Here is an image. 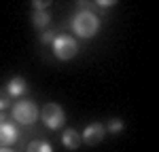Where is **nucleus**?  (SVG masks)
<instances>
[{"mask_svg": "<svg viewBox=\"0 0 159 152\" xmlns=\"http://www.w3.org/2000/svg\"><path fill=\"white\" fill-rule=\"evenodd\" d=\"M70 25H72V30H74V34H76V36L91 38V36H96V34H98L100 19H98V15H96V13H91V11H79V13H74Z\"/></svg>", "mask_w": 159, "mask_h": 152, "instance_id": "f257e3e1", "label": "nucleus"}, {"mask_svg": "<svg viewBox=\"0 0 159 152\" xmlns=\"http://www.w3.org/2000/svg\"><path fill=\"white\" fill-rule=\"evenodd\" d=\"M13 118L21 125H34L38 118V106L32 99H21L13 106Z\"/></svg>", "mask_w": 159, "mask_h": 152, "instance_id": "f03ea898", "label": "nucleus"}, {"mask_svg": "<svg viewBox=\"0 0 159 152\" xmlns=\"http://www.w3.org/2000/svg\"><path fill=\"white\" fill-rule=\"evenodd\" d=\"M53 44V55L61 59V61H70L74 55L79 53V44H76V40L72 36H66V34H61V36H55V40L51 42Z\"/></svg>", "mask_w": 159, "mask_h": 152, "instance_id": "7ed1b4c3", "label": "nucleus"}, {"mask_svg": "<svg viewBox=\"0 0 159 152\" xmlns=\"http://www.w3.org/2000/svg\"><path fill=\"white\" fill-rule=\"evenodd\" d=\"M40 118H43L45 127H49V129H61L66 123V114L60 103H47L40 110Z\"/></svg>", "mask_w": 159, "mask_h": 152, "instance_id": "20e7f679", "label": "nucleus"}, {"mask_svg": "<svg viewBox=\"0 0 159 152\" xmlns=\"http://www.w3.org/2000/svg\"><path fill=\"white\" fill-rule=\"evenodd\" d=\"M104 135H106V127L102 125V123H91L83 131V141H85L87 146H98L100 141L104 139Z\"/></svg>", "mask_w": 159, "mask_h": 152, "instance_id": "39448f33", "label": "nucleus"}, {"mask_svg": "<svg viewBox=\"0 0 159 152\" xmlns=\"http://www.w3.org/2000/svg\"><path fill=\"white\" fill-rule=\"evenodd\" d=\"M19 139V131L13 123H2L0 125V148H9Z\"/></svg>", "mask_w": 159, "mask_h": 152, "instance_id": "423d86ee", "label": "nucleus"}, {"mask_svg": "<svg viewBox=\"0 0 159 152\" xmlns=\"http://www.w3.org/2000/svg\"><path fill=\"white\" fill-rule=\"evenodd\" d=\"M25 89H28V85H25V80L21 78V76H13L11 80L7 82V95L9 97H21L25 93Z\"/></svg>", "mask_w": 159, "mask_h": 152, "instance_id": "0eeeda50", "label": "nucleus"}, {"mask_svg": "<svg viewBox=\"0 0 159 152\" xmlns=\"http://www.w3.org/2000/svg\"><path fill=\"white\" fill-rule=\"evenodd\" d=\"M61 144H64V148H68V150H76V148L81 146V135H79L74 129H64V133H61Z\"/></svg>", "mask_w": 159, "mask_h": 152, "instance_id": "6e6552de", "label": "nucleus"}, {"mask_svg": "<svg viewBox=\"0 0 159 152\" xmlns=\"http://www.w3.org/2000/svg\"><path fill=\"white\" fill-rule=\"evenodd\" d=\"M32 23H34V27L38 32L40 30H49V23H51L49 11H34L32 13Z\"/></svg>", "mask_w": 159, "mask_h": 152, "instance_id": "1a4fd4ad", "label": "nucleus"}, {"mask_svg": "<svg viewBox=\"0 0 159 152\" xmlns=\"http://www.w3.org/2000/svg\"><path fill=\"white\" fill-rule=\"evenodd\" d=\"M28 152H53L49 141H45V139H34L30 146H28Z\"/></svg>", "mask_w": 159, "mask_h": 152, "instance_id": "9d476101", "label": "nucleus"}, {"mask_svg": "<svg viewBox=\"0 0 159 152\" xmlns=\"http://www.w3.org/2000/svg\"><path fill=\"white\" fill-rule=\"evenodd\" d=\"M123 127H125V125H123L121 118H112V120L108 123V133H121Z\"/></svg>", "mask_w": 159, "mask_h": 152, "instance_id": "9b49d317", "label": "nucleus"}, {"mask_svg": "<svg viewBox=\"0 0 159 152\" xmlns=\"http://www.w3.org/2000/svg\"><path fill=\"white\" fill-rule=\"evenodd\" d=\"M55 30H45L43 34H40V44H51L53 40H55Z\"/></svg>", "mask_w": 159, "mask_h": 152, "instance_id": "f8f14e48", "label": "nucleus"}, {"mask_svg": "<svg viewBox=\"0 0 159 152\" xmlns=\"http://www.w3.org/2000/svg\"><path fill=\"white\" fill-rule=\"evenodd\" d=\"M9 101H11V97L7 95V91L0 89V112H4V110L9 108Z\"/></svg>", "mask_w": 159, "mask_h": 152, "instance_id": "ddd939ff", "label": "nucleus"}, {"mask_svg": "<svg viewBox=\"0 0 159 152\" xmlns=\"http://www.w3.org/2000/svg\"><path fill=\"white\" fill-rule=\"evenodd\" d=\"M32 4H34V11H45L47 6H51V0H43V2L40 0H34Z\"/></svg>", "mask_w": 159, "mask_h": 152, "instance_id": "4468645a", "label": "nucleus"}, {"mask_svg": "<svg viewBox=\"0 0 159 152\" xmlns=\"http://www.w3.org/2000/svg\"><path fill=\"white\" fill-rule=\"evenodd\" d=\"M2 123H7V116H4V112H0V125Z\"/></svg>", "mask_w": 159, "mask_h": 152, "instance_id": "2eb2a0df", "label": "nucleus"}, {"mask_svg": "<svg viewBox=\"0 0 159 152\" xmlns=\"http://www.w3.org/2000/svg\"><path fill=\"white\" fill-rule=\"evenodd\" d=\"M0 152H13V150H9V148H0Z\"/></svg>", "mask_w": 159, "mask_h": 152, "instance_id": "dca6fc26", "label": "nucleus"}]
</instances>
